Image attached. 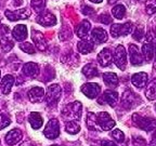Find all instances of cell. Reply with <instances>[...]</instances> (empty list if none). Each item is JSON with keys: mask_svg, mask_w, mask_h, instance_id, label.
I'll return each mask as SVG.
<instances>
[{"mask_svg": "<svg viewBox=\"0 0 156 146\" xmlns=\"http://www.w3.org/2000/svg\"><path fill=\"white\" fill-rule=\"evenodd\" d=\"M150 146H156V135L153 136V139L151 140V143H150Z\"/></svg>", "mask_w": 156, "mask_h": 146, "instance_id": "obj_43", "label": "cell"}, {"mask_svg": "<svg viewBox=\"0 0 156 146\" xmlns=\"http://www.w3.org/2000/svg\"><path fill=\"white\" fill-rule=\"evenodd\" d=\"M116 1H117V0H108V3H110V5H112V3H115Z\"/></svg>", "mask_w": 156, "mask_h": 146, "instance_id": "obj_45", "label": "cell"}, {"mask_svg": "<svg viewBox=\"0 0 156 146\" xmlns=\"http://www.w3.org/2000/svg\"><path fill=\"white\" fill-rule=\"evenodd\" d=\"M37 23L42 26H53L56 24V17L50 12H41L37 17Z\"/></svg>", "mask_w": 156, "mask_h": 146, "instance_id": "obj_12", "label": "cell"}, {"mask_svg": "<svg viewBox=\"0 0 156 146\" xmlns=\"http://www.w3.org/2000/svg\"><path fill=\"white\" fill-rule=\"evenodd\" d=\"M12 36L17 41H23L27 37V27L23 24L15 26L12 30Z\"/></svg>", "mask_w": 156, "mask_h": 146, "instance_id": "obj_18", "label": "cell"}, {"mask_svg": "<svg viewBox=\"0 0 156 146\" xmlns=\"http://www.w3.org/2000/svg\"><path fill=\"white\" fill-rule=\"evenodd\" d=\"M81 92L89 99H94L101 92V87L98 83H85L81 87Z\"/></svg>", "mask_w": 156, "mask_h": 146, "instance_id": "obj_10", "label": "cell"}, {"mask_svg": "<svg viewBox=\"0 0 156 146\" xmlns=\"http://www.w3.org/2000/svg\"><path fill=\"white\" fill-rule=\"evenodd\" d=\"M129 57H130V63L134 66L142 65L144 62L143 55L139 51V48L133 43L129 46Z\"/></svg>", "mask_w": 156, "mask_h": 146, "instance_id": "obj_9", "label": "cell"}, {"mask_svg": "<svg viewBox=\"0 0 156 146\" xmlns=\"http://www.w3.org/2000/svg\"><path fill=\"white\" fill-rule=\"evenodd\" d=\"M98 62L101 66L103 67H106V66H110L113 62V54L111 52L110 49H103L100 53L98 54Z\"/></svg>", "mask_w": 156, "mask_h": 146, "instance_id": "obj_13", "label": "cell"}, {"mask_svg": "<svg viewBox=\"0 0 156 146\" xmlns=\"http://www.w3.org/2000/svg\"><path fill=\"white\" fill-rule=\"evenodd\" d=\"M139 101H140V97L134 92H132L131 90L125 91L122 97V104L127 109H131L134 106H136Z\"/></svg>", "mask_w": 156, "mask_h": 146, "instance_id": "obj_5", "label": "cell"}, {"mask_svg": "<svg viewBox=\"0 0 156 146\" xmlns=\"http://www.w3.org/2000/svg\"><path fill=\"white\" fill-rule=\"evenodd\" d=\"M113 61H114L115 65L119 68L120 71H124L127 65V54L126 50H125L124 46H118L114 51V55H113Z\"/></svg>", "mask_w": 156, "mask_h": 146, "instance_id": "obj_4", "label": "cell"}, {"mask_svg": "<svg viewBox=\"0 0 156 146\" xmlns=\"http://www.w3.org/2000/svg\"><path fill=\"white\" fill-rule=\"evenodd\" d=\"M112 14L117 19H122L126 15V8L122 5H117L112 9Z\"/></svg>", "mask_w": 156, "mask_h": 146, "instance_id": "obj_31", "label": "cell"}, {"mask_svg": "<svg viewBox=\"0 0 156 146\" xmlns=\"http://www.w3.org/2000/svg\"><path fill=\"white\" fill-rule=\"evenodd\" d=\"M100 22L103 23V24H111V23H112V19H111L110 15L102 14L100 16Z\"/></svg>", "mask_w": 156, "mask_h": 146, "instance_id": "obj_40", "label": "cell"}, {"mask_svg": "<svg viewBox=\"0 0 156 146\" xmlns=\"http://www.w3.org/2000/svg\"><path fill=\"white\" fill-rule=\"evenodd\" d=\"M83 74L87 78H93L99 75V71H98L97 66H94L93 64H87L83 68Z\"/></svg>", "mask_w": 156, "mask_h": 146, "instance_id": "obj_29", "label": "cell"}, {"mask_svg": "<svg viewBox=\"0 0 156 146\" xmlns=\"http://www.w3.org/2000/svg\"><path fill=\"white\" fill-rule=\"evenodd\" d=\"M28 121H29V123H30V126H32L33 129H36V130L39 129V128L42 126V123H44V121H42V117L36 112L32 113V114L29 115Z\"/></svg>", "mask_w": 156, "mask_h": 146, "instance_id": "obj_25", "label": "cell"}, {"mask_svg": "<svg viewBox=\"0 0 156 146\" xmlns=\"http://www.w3.org/2000/svg\"><path fill=\"white\" fill-rule=\"evenodd\" d=\"M143 36H144L143 29H142L141 27H136V30H134V33H133V38L136 39V40H141Z\"/></svg>", "mask_w": 156, "mask_h": 146, "instance_id": "obj_39", "label": "cell"}, {"mask_svg": "<svg viewBox=\"0 0 156 146\" xmlns=\"http://www.w3.org/2000/svg\"><path fill=\"white\" fill-rule=\"evenodd\" d=\"M101 146H117V145L112 141H102L101 142Z\"/></svg>", "mask_w": 156, "mask_h": 146, "instance_id": "obj_42", "label": "cell"}, {"mask_svg": "<svg viewBox=\"0 0 156 146\" xmlns=\"http://www.w3.org/2000/svg\"><path fill=\"white\" fill-rule=\"evenodd\" d=\"M154 49H155V54H156V44H155V47H154Z\"/></svg>", "mask_w": 156, "mask_h": 146, "instance_id": "obj_47", "label": "cell"}, {"mask_svg": "<svg viewBox=\"0 0 156 146\" xmlns=\"http://www.w3.org/2000/svg\"><path fill=\"white\" fill-rule=\"evenodd\" d=\"M112 136H113V139L116 142H118V143H122V142L125 141L124 132H122V130H119V129H115L114 131L112 132Z\"/></svg>", "mask_w": 156, "mask_h": 146, "instance_id": "obj_36", "label": "cell"}, {"mask_svg": "<svg viewBox=\"0 0 156 146\" xmlns=\"http://www.w3.org/2000/svg\"><path fill=\"white\" fill-rule=\"evenodd\" d=\"M14 83V77L11 75H7L1 79V91H2L3 94H9L11 89H12V85Z\"/></svg>", "mask_w": 156, "mask_h": 146, "instance_id": "obj_21", "label": "cell"}, {"mask_svg": "<svg viewBox=\"0 0 156 146\" xmlns=\"http://www.w3.org/2000/svg\"><path fill=\"white\" fill-rule=\"evenodd\" d=\"M132 30V24L130 22L125 23V24H113L111 27V34L114 38L119 36H127L129 35Z\"/></svg>", "mask_w": 156, "mask_h": 146, "instance_id": "obj_7", "label": "cell"}, {"mask_svg": "<svg viewBox=\"0 0 156 146\" xmlns=\"http://www.w3.org/2000/svg\"><path fill=\"white\" fill-rule=\"evenodd\" d=\"M90 28H91L90 23L88 22L87 19H83V22L78 25V27H77V30H76L77 36L81 39H86L88 37V34H89Z\"/></svg>", "mask_w": 156, "mask_h": 146, "instance_id": "obj_22", "label": "cell"}, {"mask_svg": "<svg viewBox=\"0 0 156 146\" xmlns=\"http://www.w3.org/2000/svg\"><path fill=\"white\" fill-rule=\"evenodd\" d=\"M104 83L108 87H117L118 85V77L114 73H105L103 75Z\"/></svg>", "mask_w": 156, "mask_h": 146, "instance_id": "obj_28", "label": "cell"}, {"mask_svg": "<svg viewBox=\"0 0 156 146\" xmlns=\"http://www.w3.org/2000/svg\"><path fill=\"white\" fill-rule=\"evenodd\" d=\"M83 14H87V15L92 14L93 9H92V8H90V7H83Z\"/></svg>", "mask_w": 156, "mask_h": 146, "instance_id": "obj_41", "label": "cell"}, {"mask_svg": "<svg viewBox=\"0 0 156 146\" xmlns=\"http://www.w3.org/2000/svg\"><path fill=\"white\" fill-rule=\"evenodd\" d=\"M44 90L40 87L32 88L28 91V99L33 103H39L44 100Z\"/></svg>", "mask_w": 156, "mask_h": 146, "instance_id": "obj_14", "label": "cell"}, {"mask_svg": "<svg viewBox=\"0 0 156 146\" xmlns=\"http://www.w3.org/2000/svg\"><path fill=\"white\" fill-rule=\"evenodd\" d=\"M61 95H62V89L60 85H56V83L49 85L47 94H44V99H46L47 104H48L49 106H54V105H56V103L61 99Z\"/></svg>", "mask_w": 156, "mask_h": 146, "instance_id": "obj_3", "label": "cell"}, {"mask_svg": "<svg viewBox=\"0 0 156 146\" xmlns=\"http://www.w3.org/2000/svg\"><path fill=\"white\" fill-rule=\"evenodd\" d=\"M32 39H33V41L35 42V44H36L37 49H39L40 51H44L47 49V41H46V39H44V35L40 32L33 29Z\"/></svg>", "mask_w": 156, "mask_h": 146, "instance_id": "obj_15", "label": "cell"}, {"mask_svg": "<svg viewBox=\"0 0 156 146\" xmlns=\"http://www.w3.org/2000/svg\"><path fill=\"white\" fill-rule=\"evenodd\" d=\"M102 99L110 105V106L114 107L116 103L118 102V93L115 92L113 90H106L103 94Z\"/></svg>", "mask_w": 156, "mask_h": 146, "instance_id": "obj_24", "label": "cell"}, {"mask_svg": "<svg viewBox=\"0 0 156 146\" xmlns=\"http://www.w3.org/2000/svg\"><path fill=\"white\" fill-rule=\"evenodd\" d=\"M22 137H23L22 132L17 129H13L11 131H9V133L5 135V142L9 145H15L19 142H21Z\"/></svg>", "mask_w": 156, "mask_h": 146, "instance_id": "obj_17", "label": "cell"}, {"mask_svg": "<svg viewBox=\"0 0 156 146\" xmlns=\"http://www.w3.org/2000/svg\"><path fill=\"white\" fill-rule=\"evenodd\" d=\"M91 2H94V3H100V2H102L103 0H90Z\"/></svg>", "mask_w": 156, "mask_h": 146, "instance_id": "obj_44", "label": "cell"}, {"mask_svg": "<svg viewBox=\"0 0 156 146\" xmlns=\"http://www.w3.org/2000/svg\"><path fill=\"white\" fill-rule=\"evenodd\" d=\"M51 146H58V145H56V144H54V145H51Z\"/></svg>", "mask_w": 156, "mask_h": 146, "instance_id": "obj_48", "label": "cell"}, {"mask_svg": "<svg viewBox=\"0 0 156 146\" xmlns=\"http://www.w3.org/2000/svg\"><path fill=\"white\" fill-rule=\"evenodd\" d=\"M44 134L47 139L53 140L60 135V123L56 119L49 120L46 128L44 130Z\"/></svg>", "mask_w": 156, "mask_h": 146, "instance_id": "obj_6", "label": "cell"}, {"mask_svg": "<svg viewBox=\"0 0 156 146\" xmlns=\"http://www.w3.org/2000/svg\"><path fill=\"white\" fill-rule=\"evenodd\" d=\"M97 121L101 130H111L115 126V121L106 112H101L97 116Z\"/></svg>", "mask_w": 156, "mask_h": 146, "instance_id": "obj_8", "label": "cell"}, {"mask_svg": "<svg viewBox=\"0 0 156 146\" xmlns=\"http://www.w3.org/2000/svg\"><path fill=\"white\" fill-rule=\"evenodd\" d=\"M10 119L8 118L5 115L0 114V129H5L10 124Z\"/></svg>", "mask_w": 156, "mask_h": 146, "instance_id": "obj_38", "label": "cell"}, {"mask_svg": "<svg viewBox=\"0 0 156 146\" xmlns=\"http://www.w3.org/2000/svg\"><path fill=\"white\" fill-rule=\"evenodd\" d=\"M91 37H92V40L95 43H102V42L106 41L107 40V34L103 28H94L91 33Z\"/></svg>", "mask_w": 156, "mask_h": 146, "instance_id": "obj_20", "label": "cell"}, {"mask_svg": "<svg viewBox=\"0 0 156 146\" xmlns=\"http://www.w3.org/2000/svg\"><path fill=\"white\" fill-rule=\"evenodd\" d=\"M0 46H1V49H2L3 51L8 52L13 48V42L11 41L9 38H7V37H3V38L0 40Z\"/></svg>", "mask_w": 156, "mask_h": 146, "instance_id": "obj_34", "label": "cell"}, {"mask_svg": "<svg viewBox=\"0 0 156 146\" xmlns=\"http://www.w3.org/2000/svg\"><path fill=\"white\" fill-rule=\"evenodd\" d=\"M132 121L138 128L144 130V131L151 132L156 129V120L153 118H147V117H143L141 115L134 114L132 116Z\"/></svg>", "mask_w": 156, "mask_h": 146, "instance_id": "obj_2", "label": "cell"}, {"mask_svg": "<svg viewBox=\"0 0 156 146\" xmlns=\"http://www.w3.org/2000/svg\"><path fill=\"white\" fill-rule=\"evenodd\" d=\"M23 73H24L25 76L27 77H36L39 74V66L37 65L36 63H33V62H29V63H26L24 66H23Z\"/></svg>", "mask_w": 156, "mask_h": 146, "instance_id": "obj_19", "label": "cell"}, {"mask_svg": "<svg viewBox=\"0 0 156 146\" xmlns=\"http://www.w3.org/2000/svg\"><path fill=\"white\" fill-rule=\"evenodd\" d=\"M93 48H94V44H93V42L88 41V40H83V41L78 42V44H77L78 51L80 52L81 54L90 53V52L93 50Z\"/></svg>", "mask_w": 156, "mask_h": 146, "instance_id": "obj_26", "label": "cell"}, {"mask_svg": "<svg viewBox=\"0 0 156 146\" xmlns=\"http://www.w3.org/2000/svg\"><path fill=\"white\" fill-rule=\"evenodd\" d=\"M86 123H87V127L89 128V130H99L100 131L101 128L99 127L97 121V116H95L93 113L89 112L87 114V120H86Z\"/></svg>", "mask_w": 156, "mask_h": 146, "instance_id": "obj_27", "label": "cell"}, {"mask_svg": "<svg viewBox=\"0 0 156 146\" xmlns=\"http://www.w3.org/2000/svg\"><path fill=\"white\" fill-rule=\"evenodd\" d=\"M20 49L24 51L25 53H28V54H34L35 52V47L33 46L30 42H23V43L20 44Z\"/></svg>", "mask_w": 156, "mask_h": 146, "instance_id": "obj_35", "label": "cell"}, {"mask_svg": "<svg viewBox=\"0 0 156 146\" xmlns=\"http://www.w3.org/2000/svg\"><path fill=\"white\" fill-rule=\"evenodd\" d=\"M23 146H28V144H26V143H25V144H24V145H23ZM30 146H36V145H30Z\"/></svg>", "mask_w": 156, "mask_h": 146, "instance_id": "obj_46", "label": "cell"}, {"mask_svg": "<svg viewBox=\"0 0 156 146\" xmlns=\"http://www.w3.org/2000/svg\"><path fill=\"white\" fill-rule=\"evenodd\" d=\"M5 16L10 19V21H17V19H25L30 15V11L28 9H19L17 11H10L7 10L5 12Z\"/></svg>", "mask_w": 156, "mask_h": 146, "instance_id": "obj_11", "label": "cell"}, {"mask_svg": "<svg viewBox=\"0 0 156 146\" xmlns=\"http://www.w3.org/2000/svg\"><path fill=\"white\" fill-rule=\"evenodd\" d=\"M131 82L138 89H142V88L145 87L146 82H147V74L143 73V71L134 74L131 77Z\"/></svg>", "mask_w": 156, "mask_h": 146, "instance_id": "obj_16", "label": "cell"}, {"mask_svg": "<svg viewBox=\"0 0 156 146\" xmlns=\"http://www.w3.org/2000/svg\"><path fill=\"white\" fill-rule=\"evenodd\" d=\"M32 8L38 13H41L44 9V5H46V0H32Z\"/></svg>", "mask_w": 156, "mask_h": 146, "instance_id": "obj_33", "label": "cell"}, {"mask_svg": "<svg viewBox=\"0 0 156 146\" xmlns=\"http://www.w3.org/2000/svg\"><path fill=\"white\" fill-rule=\"evenodd\" d=\"M65 130L69 134H77L80 131V127L76 121H67L65 124Z\"/></svg>", "mask_w": 156, "mask_h": 146, "instance_id": "obj_32", "label": "cell"}, {"mask_svg": "<svg viewBox=\"0 0 156 146\" xmlns=\"http://www.w3.org/2000/svg\"><path fill=\"white\" fill-rule=\"evenodd\" d=\"M145 95L149 100H151V101L156 100V79L152 80L151 82L149 83V85L146 88Z\"/></svg>", "mask_w": 156, "mask_h": 146, "instance_id": "obj_30", "label": "cell"}, {"mask_svg": "<svg viewBox=\"0 0 156 146\" xmlns=\"http://www.w3.org/2000/svg\"><path fill=\"white\" fill-rule=\"evenodd\" d=\"M142 55L145 61L151 62L153 60L154 55H155V49H154L153 43L151 42H147V43L143 44L142 47Z\"/></svg>", "mask_w": 156, "mask_h": 146, "instance_id": "obj_23", "label": "cell"}, {"mask_svg": "<svg viewBox=\"0 0 156 146\" xmlns=\"http://www.w3.org/2000/svg\"><path fill=\"white\" fill-rule=\"evenodd\" d=\"M0 146H1V143H0Z\"/></svg>", "mask_w": 156, "mask_h": 146, "instance_id": "obj_49", "label": "cell"}, {"mask_svg": "<svg viewBox=\"0 0 156 146\" xmlns=\"http://www.w3.org/2000/svg\"><path fill=\"white\" fill-rule=\"evenodd\" d=\"M145 7L146 12L149 14H154L156 12V0H146Z\"/></svg>", "mask_w": 156, "mask_h": 146, "instance_id": "obj_37", "label": "cell"}, {"mask_svg": "<svg viewBox=\"0 0 156 146\" xmlns=\"http://www.w3.org/2000/svg\"><path fill=\"white\" fill-rule=\"evenodd\" d=\"M81 110H83V106H81L80 102H73L71 104H68L62 112V115L68 121H75V120L79 119L81 116Z\"/></svg>", "mask_w": 156, "mask_h": 146, "instance_id": "obj_1", "label": "cell"}]
</instances>
